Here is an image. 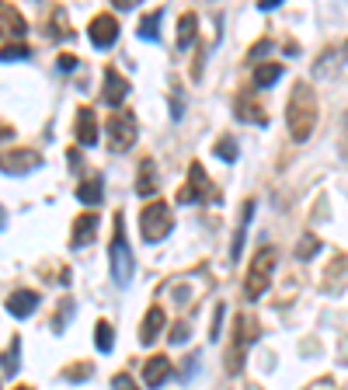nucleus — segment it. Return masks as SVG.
Wrapping results in <instances>:
<instances>
[{"mask_svg": "<svg viewBox=\"0 0 348 390\" xmlns=\"http://www.w3.org/2000/svg\"><path fill=\"white\" fill-rule=\"evenodd\" d=\"M251 217H255V202L248 199V202H244V217H240V226H237V234H233V244H230V255H233V258L244 251V237H248V223H251Z\"/></svg>", "mask_w": 348, "mask_h": 390, "instance_id": "obj_21", "label": "nucleus"}, {"mask_svg": "<svg viewBox=\"0 0 348 390\" xmlns=\"http://www.w3.org/2000/svg\"><path fill=\"white\" fill-rule=\"evenodd\" d=\"M94 345H98V352H112V345H115V331H112L108 321H98V324H94Z\"/></svg>", "mask_w": 348, "mask_h": 390, "instance_id": "obj_23", "label": "nucleus"}, {"mask_svg": "<svg viewBox=\"0 0 348 390\" xmlns=\"http://www.w3.org/2000/svg\"><path fill=\"white\" fill-rule=\"evenodd\" d=\"M216 157H223L226 164H233V161H237V143H233V139H219V143H216Z\"/></svg>", "mask_w": 348, "mask_h": 390, "instance_id": "obj_29", "label": "nucleus"}, {"mask_svg": "<svg viewBox=\"0 0 348 390\" xmlns=\"http://www.w3.org/2000/svg\"><path fill=\"white\" fill-rule=\"evenodd\" d=\"M94 234H98V217L94 213H81V217L74 219L70 241H74V248H84L87 241H94Z\"/></svg>", "mask_w": 348, "mask_h": 390, "instance_id": "obj_17", "label": "nucleus"}, {"mask_svg": "<svg viewBox=\"0 0 348 390\" xmlns=\"http://www.w3.org/2000/svg\"><path fill=\"white\" fill-rule=\"evenodd\" d=\"M112 390H139V387H136V380H132L129 373H115L112 377Z\"/></svg>", "mask_w": 348, "mask_h": 390, "instance_id": "obj_30", "label": "nucleus"}, {"mask_svg": "<svg viewBox=\"0 0 348 390\" xmlns=\"http://www.w3.org/2000/svg\"><path fill=\"white\" fill-rule=\"evenodd\" d=\"M279 4H282V0H261L258 7H261V11H275V7H279Z\"/></svg>", "mask_w": 348, "mask_h": 390, "instance_id": "obj_33", "label": "nucleus"}, {"mask_svg": "<svg viewBox=\"0 0 348 390\" xmlns=\"http://www.w3.org/2000/svg\"><path fill=\"white\" fill-rule=\"evenodd\" d=\"M181 206H188V202H216V188H213V181L206 178V171H202V164L199 161H192L188 164V181L178 188V195H174Z\"/></svg>", "mask_w": 348, "mask_h": 390, "instance_id": "obj_6", "label": "nucleus"}, {"mask_svg": "<svg viewBox=\"0 0 348 390\" xmlns=\"http://www.w3.org/2000/svg\"><path fill=\"white\" fill-rule=\"evenodd\" d=\"M279 77H282V67L279 63H261L258 70H255V87H272Z\"/></svg>", "mask_w": 348, "mask_h": 390, "instance_id": "obj_24", "label": "nucleus"}, {"mask_svg": "<svg viewBox=\"0 0 348 390\" xmlns=\"http://www.w3.org/2000/svg\"><path fill=\"white\" fill-rule=\"evenodd\" d=\"M286 122H289L293 143H306L313 126H317V94H313V87L306 84V81L293 84L289 105H286Z\"/></svg>", "mask_w": 348, "mask_h": 390, "instance_id": "obj_1", "label": "nucleus"}, {"mask_svg": "<svg viewBox=\"0 0 348 390\" xmlns=\"http://www.w3.org/2000/svg\"><path fill=\"white\" fill-rule=\"evenodd\" d=\"M25 18H21V11L14 7V4H0V35H11V39H25Z\"/></svg>", "mask_w": 348, "mask_h": 390, "instance_id": "obj_11", "label": "nucleus"}, {"mask_svg": "<svg viewBox=\"0 0 348 390\" xmlns=\"http://www.w3.org/2000/svg\"><path fill=\"white\" fill-rule=\"evenodd\" d=\"M171 226H174V217H171V206H168V202L153 199V202L143 206V213H139V234H143L146 244L164 241V237L171 234Z\"/></svg>", "mask_w": 348, "mask_h": 390, "instance_id": "obj_2", "label": "nucleus"}, {"mask_svg": "<svg viewBox=\"0 0 348 390\" xmlns=\"http://www.w3.org/2000/svg\"><path fill=\"white\" fill-rule=\"evenodd\" d=\"M87 377H91V366L87 362H74L70 369H63V380H70V384H81Z\"/></svg>", "mask_w": 348, "mask_h": 390, "instance_id": "obj_28", "label": "nucleus"}, {"mask_svg": "<svg viewBox=\"0 0 348 390\" xmlns=\"http://www.w3.org/2000/svg\"><path fill=\"white\" fill-rule=\"evenodd\" d=\"M237 115L248 119V122H255V126H268L265 108L255 101V87H244V91H240V98H237Z\"/></svg>", "mask_w": 348, "mask_h": 390, "instance_id": "obj_12", "label": "nucleus"}, {"mask_svg": "<svg viewBox=\"0 0 348 390\" xmlns=\"http://www.w3.org/2000/svg\"><path fill=\"white\" fill-rule=\"evenodd\" d=\"M77 143L81 147H98V115L91 112V108H77Z\"/></svg>", "mask_w": 348, "mask_h": 390, "instance_id": "obj_13", "label": "nucleus"}, {"mask_svg": "<svg viewBox=\"0 0 348 390\" xmlns=\"http://www.w3.org/2000/svg\"><path fill=\"white\" fill-rule=\"evenodd\" d=\"M164 324H168V314L161 306H150L146 317H143V324H139V342L143 345H153V338L164 331Z\"/></svg>", "mask_w": 348, "mask_h": 390, "instance_id": "obj_14", "label": "nucleus"}, {"mask_svg": "<svg viewBox=\"0 0 348 390\" xmlns=\"http://www.w3.org/2000/svg\"><path fill=\"white\" fill-rule=\"evenodd\" d=\"M168 377H171V359H168V355H153V359L143 362V380H146V387H161Z\"/></svg>", "mask_w": 348, "mask_h": 390, "instance_id": "obj_15", "label": "nucleus"}, {"mask_svg": "<svg viewBox=\"0 0 348 390\" xmlns=\"http://www.w3.org/2000/svg\"><path fill=\"white\" fill-rule=\"evenodd\" d=\"M136 119H132L129 112H115L112 119H108V143H112V150L115 154H122V150H129L132 143H136Z\"/></svg>", "mask_w": 348, "mask_h": 390, "instance_id": "obj_7", "label": "nucleus"}, {"mask_svg": "<svg viewBox=\"0 0 348 390\" xmlns=\"http://www.w3.org/2000/svg\"><path fill=\"white\" fill-rule=\"evenodd\" d=\"M119 39V21H115V14H98L94 21H91V42L98 45V49H108V45H115Z\"/></svg>", "mask_w": 348, "mask_h": 390, "instance_id": "obj_10", "label": "nucleus"}, {"mask_svg": "<svg viewBox=\"0 0 348 390\" xmlns=\"http://www.w3.org/2000/svg\"><path fill=\"white\" fill-rule=\"evenodd\" d=\"M317 251H320V241H317L313 234H303V241H300V248H296V258L306 261V258H313Z\"/></svg>", "mask_w": 348, "mask_h": 390, "instance_id": "obj_27", "label": "nucleus"}, {"mask_svg": "<svg viewBox=\"0 0 348 390\" xmlns=\"http://www.w3.org/2000/svg\"><path fill=\"white\" fill-rule=\"evenodd\" d=\"M18 390H28V387H18Z\"/></svg>", "mask_w": 348, "mask_h": 390, "instance_id": "obj_35", "label": "nucleus"}, {"mask_svg": "<svg viewBox=\"0 0 348 390\" xmlns=\"http://www.w3.org/2000/svg\"><path fill=\"white\" fill-rule=\"evenodd\" d=\"M157 28H161V11H153V14H146L143 21H139V39H153L157 42Z\"/></svg>", "mask_w": 348, "mask_h": 390, "instance_id": "obj_26", "label": "nucleus"}, {"mask_svg": "<svg viewBox=\"0 0 348 390\" xmlns=\"http://www.w3.org/2000/svg\"><path fill=\"white\" fill-rule=\"evenodd\" d=\"M126 94H129V81H126L115 67H105V91H101V101H105L108 108H115V105L126 101Z\"/></svg>", "mask_w": 348, "mask_h": 390, "instance_id": "obj_9", "label": "nucleus"}, {"mask_svg": "<svg viewBox=\"0 0 348 390\" xmlns=\"http://www.w3.org/2000/svg\"><path fill=\"white\" fill-rule=\"evenodd\" d=\"M42 164V154L32 150V147H14L7 154H0V171L7 174H28Z\"/></svg>", "mask_w": 348, "mask_h": 390, "instance_id": "obj_8", "label": "nucleus"}, {"mask_svg": "<svg viewBox=\"0 0 348 390\" xmlns=\"http://www.w3.org/2000/svg\"><path fill=\"white\" fill-rule=\"evenodd\" d=\"M168 342H174V345H181V342H188V321H178L171 328V338Z\"/></svg>", "mask_w": 348, "mask_h": 390, "instance_id": "obj_31", "label": "nucleus"}, {"mask_svg": "<svg viewBox=\"0 0 348 390\" xmlns=\"http://www.w3.org/2000/svg\"><path fill=\"white\" fill-rule=\"evenodd\" d=\"M4 226H7V210L0 206V230H4Z\"/></svg>", "mask_w": 348, "mask_h": 390, "instance_id": "obj_34", "label": "nucleus"}, {"mask_svg": "<svg viewBox=\"0 0 348 390\" xmlns=\"http://www.w3.org/2000/svg\"><path fill=\"white\" fill-rule=\"evenodd\" d=\"M230 338H233V342H230V348H226V369L237 373L240 362H244V355H248V348L255 345V338H258V324H255V317H251V314H240L237 324H233V335H230Z\"/></svg>", "mask_w": 348, "mask_h": 390, "instance_id": "obj_4", "label": "nucleus"}, {"mask_svg": "<svg viewBox=\"0 0 348 390\" xmlns=\"http://www.w3.org/2000/svg\"><path fill=\"white\" fill-rule=\"evenodd\" d=\"M18 362H21V342H18V338H14V342H11V345H7V352H4V355H0V369H4V373H7V377H14V373H18V369H21V366H18Z\"/></svg>", "mask_w": 348, "mask_h": 390, "instance_id": "obj_22", "label": "nucleus"}, {"mask_svg": "<svg viewBox=\"0 0 348 390\" xmlns=\"http://www.w3.org/2000/svg\"><path fill=\"white\" fill-rule=\"evenodd\" d=\"M35 306H39V293H32V289H14V293L7 297V310H11L14 317H28Z\"/></svg>", "mask_w": 348, "mask_h": 390, "instance_id": "obj_16", "label": "nucleus"}, {"mask_svg": "<svg viewBox=\"0 0 348 390\" xmlns=\"http://www.w3.org/2000/svg\"><path fill=\"white\" fill-rule=\"evenodd\" d=\"M108 261H112V279L119 286H126L136 272V261H132V248L126 241V230H122V213H115V237H112V248H108Z\"/></svg>", "mask_w": 348, "mask_h": 390, "instance_id": "obj_3", "label": "nucleus"}, {"mask_svg": "<svg viewBox=\"0 0 348 390\" xmlns=\"http://www.w3.org/2000/svg\"><path fill=\"white\" fill-rule=\"evenodd\" d=\"M272 272H275V248H272V244H261V251L255 255L251 268H248V279H244V293H248L251 300H258L261 293L268 289Z\"/></svg>", "mask_w": 348, "mask_h": 390, "instance_id": "obj_5", "label": "nucleus"}, {"mask_svg": "<svg viewBox=\"0 0 348 390\" xmlns=\"http://www.w3.org/2000/svg\"><path fill=\"white\" fill-rule=\"evenodd\" d=\"M77 67V56L74 52H59V70H74Z\"/></svg>", "mask_w": 348, "mask_h": 390, "instance_id": "obj_32", "label": "nucleus"}, {"mask_svg": "<svg viewBox=\"0 0 348 390\" xmlns=\"http://www.w3.org/2000/svg\"><path fill=\"white\" fill-rule=\"evenodd\" d=\"M101 192H105L101 178H87V181L77 185V199H81L84 206H98V202H101Z\"/></svg>", "mask_w": 348, "mask_h": 390, "instance_id": "obj_20", "label": "nucleus"}, {"mask_svg": "<svg viewBox=\"0 0 348 390\" xmlns=\"http://www.w3.org/2000/svg\"><path fill=\"white\" fill-rule=\"evenodd\" d=\"M157 168H153V161H150V157H143V161H139V178H136V192H139V195H153V192H157Z\"/></svg>", "mask_w": 348, "mask_h": 390, "instance_id": "obj_18", "label": "nucleus"}, {"mask_svg": "<svg viewBox=\"0 0 348 390\" xmlns=\"http://www.w3.org/2000/svg\"><path fill=\"white\" fill-rule=\"evenodd\" d=\"M195 28H199V14L195 11L181 14V21H178V49H188L195 42Z\"/></svg>", "mask_w": 348, "mask_h": 390, "instance_id": "obj_19", "label": "nucleus"}, {"mask_svg": "<svg viewBox=\"0 0 348 390\" xmlns=\"http://www.w3.org/2000/svg\"><path fill=\"white\" fill-rule=\"evenodd\" d=\"M28 45L25 42H7V45H0V59L4 63H18V59H28Z\"/></svg>", "mask_w": 348, "mask_h": 390, "instance_id": "obj_25", "label": "nucleus"}]
</instances>
